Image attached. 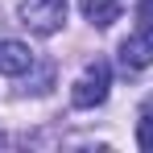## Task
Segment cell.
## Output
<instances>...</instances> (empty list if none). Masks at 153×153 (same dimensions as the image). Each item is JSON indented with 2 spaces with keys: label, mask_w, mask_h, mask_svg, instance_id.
I'll return each instance as SVG.
<instances>
[{
  "label": "cell",
  "mask_w": 153,
  "mask_h": 153,
  "mask_svg": "<svg viewBox=\"0 0 153 153\" xmlns=\"http://www.w3.org/2000/svg\"><path fill=\"white\" fill-rule=\"evenodd\" d=\"M33 71V50H29L25 42H13V37H4L0 42V75L8 79H21Z\"/></svg>",
  "instance_id": "277c9868"
},
{
  "label": "cell",
  "mask_w": 153,
  "mask_h": 153,
  "mask_svg": "<svg viewBox=\"0 0 153 153\" xmlns=\"http://www.w3.org/2000/svg\"><path fill=\"white\" fill-rule=\"evenodd\" d=\"M137 145L145 153H153V103L141 108V120H137Z\"/></svg>",
  "instance_id": "8992f818"
},
{
  "label": "cell",
  "mask_w": 153,
  "mask_h": 153,
  "mask_svg": "<svg viewBox=\"0 0 153 153\" xmlns=\"http://www.w3.org/2000/svg\"><path fill=\"white\" fill-rule=\"evenodd\" d=\"M120 62H124L128 71H145V66H153V25H141L132 37L120 42Z\"/></svg>",
  "instance_id": "3957f363"
},
{
  "label": "cell",
  "mask_w": 153,
  "mask_h": 153,
  "mask_svg": "<svg viewBox=\"0 0 153 153\" xmlns=\"http://www.w3.org/2000/svg\"><path fill=\"white\" fill-rule=\"evenodd\" d=\"M137 21L141 25H153V0H141L137 4Z\"/></svg>",
  "instance_id": "52a82bcc"
},
{
  "label": "cell",
  "mask_w": 153,
  "mask_h": 153,
  "mask_svg": "<svg viewBox=\"0 0 153 153\" xmlns=\"http://www.w3.org/2000/svg\"><path fill=\"white\" fill-rule=\"evenodd\" d=\"M79 8H83V17L91 25H100V29L120 21V0H79Z\"/></svg>",
  "instance_id": "5b68a950"
},
{
  "label": "cell",
  "mask_w": 153,
  "mask_h": 153,
  "mask_svg": "<svg viewBox=\"0 0 153 153\" xmlns=\"http://www.w3.org/2000/svg\"><path fill=\"white\" fill-rule=\"evenodd\" d=\"M149 103H153V100H149Z\"/></svg>",
  "instance_id": "9c48e42d"
},
{
  "label": "cell",
  "mask_w": 153,
  "mask_h": 153,
  "mask_svg": "<svg viewBox=\"0 0 153 153\" xmlns=\"http://www.w3.org/2000/svg\"><path fill=\"white\" fill-rule=\"evenodd\" d=\"M17 17L29 33L37 37H50L66 25V0H21L17 4Z\"/></svg>",
  "instance_id": "6da1fadb"
},
{
  "label": "cell",
  "mask_w": 153,
  "mask_h": 153,
  "mask_svg": "<svg viewBox=\"0 0 153 153\" xmlns=\"http://www.w3.org/2000/svg\"><path fill=\"white\" fill-rule=\"evenodd\" d=\"M108 87H112V66L95 58V62H87V71L75 79V87H71V103L75 108H100L108 100Z\"/></svg>",
  "instance_id": "7a4b0ae2"
},
{
  "label": "cell",
  "mask_w": 153,
  "mask_h": 153,
  "mask_svg": "<svg viewBox=\"0 0 153 153\" xmlns=\"http://www.w3.org/2000/svg\"><path fill=\"white\" fill-rule=\"evenodd\" d=\"M4 141H8V137H4V132H0V145H4Z\"/></svg>",
  "instance_id": "ba28073f"
}]
</instances>
